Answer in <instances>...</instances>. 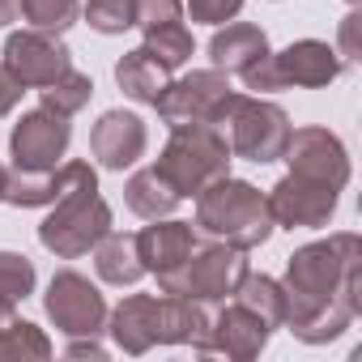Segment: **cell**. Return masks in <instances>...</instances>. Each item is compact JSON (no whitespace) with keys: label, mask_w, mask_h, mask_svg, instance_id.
Listing matches in <instances>:
<instances>
[{"label":"cell","mask_w":362,"mask_h":362,"mask_svg":"<svg viewBox=\"0 0 362 362\" xmlns=\"http://www.w3.org/2000/svg\"><path fill=\"white\" fill-rule=\"evenodd\" d=\"M337 294H345V298L358 294V239L354 235H337L328 243L294 252L290 277H286V315L281 320H290L294 332L307 341L337 337L341 328L328 315V303Z\"/></svg>","instance_id":"cell-1"},{"label":"cell","mask_w":362,"mask_h":362,"mask_svg":"<svg viewBox=\"0 0 362 362\" xmlns=\"http://www.w3.org/2000/svg\"><path fill=\"white\" fill-rule=\"evenodd\" d=\"M197 226L209 230L214 239H226L230 247H256L273 230L269 197H260L243 179L222 175L197 192Z\"/></svg>","instance_id":"cell-2"},{"label":"cell","mask_w":362,"mask_h":362,"mask_svg":"<svg viewBox=\"0 0 362 362\" xmlns=\"http://www.w3.org/2000/svg\"><path fill=\"white\" fill-rule=\"evenodd\" d=\"M230 166V145L214 124H179L170 128V145L158 158V175L179 192V197H197L209 188L214 179H222Z\"/></svg>","instance_id":"cell-3"},{"label":"cell","mask_w":362,"mask_h":362,"mask_svg":"<svg viewBox=\"0 0 362 362\" xmlns=\"http://www.w3.org/2000/svg\"><path fill=\"white\" fill-rule=\"evenodd\" d=\"M111 230V209L98 197V184H77L73 192H64L52 209V218L39 226V239L47 252L77 260L81 252L98 247Z\"/></svg>","instance_id":"cell-4"},{"label":"cell","mask_w":362,"mask_h":362,"mask_svg":"<svg viewBox=\"0 0 362 362\" xmlns=\"http://www.w3.org/2000/svg\"><path fill=\"white\" fill-rule=\"evenodd\" d=\"M222 124H226V132H230V153H239V158L273 162V158L286 153L290 124H286V111L273 107V103L235 94V103H230V111H226Z\"/></svg>","instance_id":"cell-5"},{"label":"cell","mask_w":362,"mask_h":362,"mask_svg":"<svg viewBox=\"0 0 362 362\" xmlns=\"http://www.w3.org/2000/svg\"><path fill=\"white\" fill-rule=\"evenodd\" d=\"M230 103H235V90L226 86L222 73H192L184 81H170L153 107L170 128H179V124H214V128H222Z\"/></svg>","instance_id":"cell-6"},{"label":"cell","mask_w":362,"mask_h":362,"mask_svg":"<svg viewBox=\"0 0 362 362\" xmlns=\"http://www.w3.org/2000/svg\"><path fill=\"white\" fill-rule=\"evenodd\" d=\"M73 69L69 60V47L60 39H52L47 30H22L5 43V73L26 90V86H52L56 77H64Z\"/></svg>","instance_id":"cell-7"},{"label":"cell","mask_w":362,"mask_h":362,"mask_svg":"<svg viewBox=\"0 0 362 362\" xmlns=\"http://www.w3.org/2000/svg\"><path fill=\"white\" fill-rule=\"evenodd\" d=\"M247 277V264L239 252L230 247H205V252H192L188 264L179 269L170 294H184V298H226L235 294V286Z\"/></svg>","instance_id":"cell-8"},{"label":"cell","mask_w":362,"mask_h":362,"mask_svg":"<svg viewBox=\"0 0 362 362\" xmlns=\"http://www.w3.org/2000/svg\"><path fill=\"white\" fill-rule=\"evenodd\" d=\"M69 136H73L69 132V115H56L47 107L22 115V124L13 128V141H9L18 170H52L64 158Z\"/></svg>","instance_id":"cell-9"},{"label":"cell","mask_w":362,"mask_h":362,"mask_svg":"<svg viewBox=\"0 0 362 362\" xmlns=\"http://www.w3.org/2000/svg\"><path fill=\"white\" fill-rule=\"evenodd\" d=\"M286 162L294 175L303 179H315V184H328V188H341L349 179V162H345V149L332 132L324 128H303V132H290L286 141Z\"/></svg>","instance_id":"cell-10"},{"label":"cell","mask_w":362,"mask_h":362,"mask_svg":"<svg viewBox=\"0 0 362 362\" xmlns=\"http://www.w3.org/2000/svg\"><path fill=\"white\" fill-rule=\"evenodd\" d=\"M332 209H337V188L303 179V175L281 179L269 197V214L281 226H324L332 218Z\"/></svg>","instance_id":"cell-11"},{"label":"cell","mask_w":362,"mask_h":362,"mask_svg":"<svg viewBox=\"0 0 362 362\" xmlns=\"http://www.w3.org/2000/svg\"><path fill=\"white\" fill-rule=\"evenodd\" d=\"M192 252H197V235H192L188 222H162V226H145L136 235V256H141V264L149 273H158L166 294H170L179 269L188 264Z\"/></svg>","instance_id":"cell-12"},{"label":"cell","mask_w":362,"mask_h":362,"mask_svg":"<svg viewBox=\"0 0 362 362\" xmlns=\"http://www.w3.org/2000/svg\"><path fill=\"white\" fill-rule=\"evenodd\" d=\"M77 184H98L86 162H69L60 170L56 166L52 170H13V175H5V192H0V201H9V205H56Z\"/></svg>","instance_id":"cell-13"},{"label":"cell","mask_w":362,"mask_h":362,"mask_svg":"<svg viewBox=\"0 0 362 362\" xmlns=\"http://www.w3.org/2000/svg\"><path fill=\"white\" fill-rule=\"evenodd\" d=\"M47 311L64 332H94L103 324V298L81 273H60L47 290Z\"/></svg>","instance_id":"cell-14"},{"label":"cell","mask_w":362,"mask_h":362,"mask_svg":"<svg viewBox=\"0 0 362 362\" xmlns=\"http://www.w3.org/2000/svg\"><path fill=\"white\" fill-rule=\"evenodd\" d=\"M90 149L107 170H124L145 149V124L136 115H128V111H107L90 132Z\"/></svg>","instance_id":"cell-15"},{"label":"cell","mask_w":362,"mask_h":362,"mask_svg":"<svg viewBox=\"0 0 362 362\" xmlns=\"http://www.w3.org/2000/svg\"><path fill=\"white\" fill-rule=\"evenodd\" d=\"M273 69L281 77V86H328L337 73H341V60L328 43H315V39H303L294 47H286L281 56H273Z\"/></svg>","instance_id":"cell-16"},{"label":"cell","mask_w":362,"mask_h":362,"mask_svg":"<svg viewBox=\"0 0 362 362\" xmlns=\"http://www.w3.org/2000/svg\"><path fill=\"white\" fill-rule=\"evenodd\" d=\"M115 81H119V90H124L128 98H136V103H158L162 90L170 86V69H166L149 47H136V52H128V56L115 64Z\"/></svg>","instance_id":"cell-17"},{"label":"cell","mask_w":362,"mask_h":362,"mask_svg":"<svg viewBox=\"0 0 362 362\" xmlns=\"http://www.w3.org/2000/svg\"><path fill=\"white\" fill-rule=\"evenodd\" d=\"M209 56H214V64L218 69H226V73H247L256 60H264L269 56V39H264V30H256V26H226V30H218L214 35V43H209Z\"/></svg>","instance_id":"cell-18"},{"label":"cell","mask_w":362,"mask_h":362,"mask_svg":"<svg viewBox=\"0 0 362 362\" xmlns=\"http://www.w3.org/2000/svg\"><path fill=\"white\" fill-rule=\"evenodd\" d=\"M175 205H179V192L158 175V166L136 170V175L128 179V209H132V214H141V218H162V214H170Z\"/></svg>","instance_id":"cell-19"},{"label":"cell","mask_w":362,"mask_h":362,"mask_svg":"<svg viewBox=\"0 0 362 362\" xmlns=\"http://www.w3.org/2000/svg\"><path fill=\"white\" fill-rule=\"evenodd\" d=\"M98 273H103V281H115V286L136 281L145 273V264L136 256V235H111L107 230V243L98 247Z\"/></svg>","instance_id":"cell-20"},{"label":"cell","mask_w":362,"mask_h":362,"mask_svg":"<svg viewBox=\"0 0 362 362\" xmlns=\"http://www.w3.org/2000/svg\"><path fill=\"white\" fill-rule=\"evenodd\" d=\"M90 94H94L90 77L69 69L64 77H56L52 86H43V107L56 111V115H73V111H81V107L90 103Z\"/></svg>","instance_id":"cell-21"},{"label":"cell","mask_w":362,"mask_h":362,"mask_svg":"<svg viewBox=\"0 0 362 362\" xmlns=\"http://www.w3.org/2000/svg\"><path fill=\"white\" fill-rule=\"evenodd\" d=\"M145 47H149L166 69H179V64L192 56V35L184 30V22H166V26L145 30Z\"/></svg>","instance_id":"cell-22"},{"label":"cell","mask_w":362,"mask_h":362,"mask_svg":"<svg viewBox=\"0 0 362 362\" xmlns=\"http://www.w3.org/2000/svg\"><path fill=\"white\" fill-rule=\"evenodd\" d=\"M22 18L35 26V30H69L73 18H77V0H22Z\"/></svg>","instance_id":"cell-23"},{"label":"cell","mask_w":362,"mask_h":362,"mask_svg":"<svg viewBox=\"0 0 362 362\" xmlns=\"http://www.w3.org/2000/svg\"><path fill=\"white\" fill-rule=\"evenodd\" d=\"M30 286H35V264L18 252H0V303L13 307L18 298L30 294Z\"/></svg>","instance_id":"cell-24"},{"label":"cell","mask_w":362,"mask_h":362,"mask_svg":"<svg viewBox=\"0 0 362 362\" xmlns=\"http://www.w3.org/2000/svg\"><path fill=\"white\" fill-rule=\"evenodd\" d=\"M86 22L103 35H119V30L136 26V0H90Z\"/></svg>","instance_id":"cell-25"},{"label":"cell","mask_w":362,"mask_h":362,"mask_svg":"<svg viewBox=\"0 0 362 362\" xmlns=\"http://www.w3.org/2000/svg\"><path fill=\"white\" fill-rule=\"evenodd\" d=\"M179 13H184V5H179V0H136V22H141L145 30L166 26V22H179Z\"/></svg>","instance_id":"cell-26"},{"label":"cell","mask_w":362,"mask_h":362,"mask_svg":"<svg viewBox=\"0 0 362 362\" xmlns=\"http://www.w3.org/2000/svg\"><path fill=\"white\" fill-rule=\"evenodd\" d=\"M188 9H192V18L197 22H230L239 9H243V0H188Z\"/></svg>","instance_id":"cell-27"},{"label":"cell","mask_w":362,"mask_h":362,"mask_svg":"<svg viewBox=\"0 0 362 362\" xmlns=\"http://www.w3.org/2000/svg\"><path fill=\"white\" fill-rule=\"evenodd\" d=\"M18 98H22V86L5 73V64H0V115H9L18 107Z\"/></svg>","instance_id":"cell-28"},{"label":"cell","mask_w":362,"mask_h":362,"mask_svg":"<svg viewBox=\"0 0 362 362\" xmlns=\"http://www.w3.org/2000/svg\"><path fill=\"white\" fill-rule=\"evenodd\" d=\"M0 192H5V166H0Z\"/></svg>","instance_id":"cell-29"}]
</instances>
